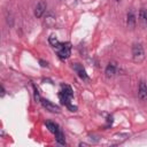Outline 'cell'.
I'll return each mask as SVG.
<instances>
[{
    "label": "cell",
    "mask_w": 147,
    "mask_h": 147,
    "mask_svg": "<svg viewBox=\"0 0 147 147\" xmlns=\"http://www.w3.org/2000/svg\"><path fill=\"white\" fill-rule=\"evenodd\" d=\"M40 63H41V65H42V67H47V62H44V61H41V60H40Z\"/></svg>",
    "instance_id": "cell-15"
},
{
    "label": "cell",
    "mask_w": 147,
    "mask_h": 147,
    "mask_svg": "<svg viewBox=\"0 0 147 147\" xmlns=\"http://www.w3.org/2000/svg\"><path fill=\"white\" fill-rule=\"evenodd\" d=\"M60 92H62L63 94H65V95H68V96H70V98H72V96H74L72 88H71L69 85L62 84V85H61V91H60Z\"/></svg>",
    "instance_id": "cell-10"
},
{
    "label": "cell",
    "mask_w": 147,
    "mask_h": 147,
    "mask_svg": "<svg viewBox=\"0 0 147 147\" xmlns=\"http://www.w3.org/2000/svg\"><path fill=\"white\" fill-rule=\"evenodd\" d=\"M77 1H79V0H77Z\"/></svg>",
    "instance_id": "cell-17"
},
{
    "label": "cell",
    "mask_w": 147,
    "mask_h": 147,
    "mask_svg": "<svg viewBox=\"0 0 147 147\" xmlns=\"http://www.w3.org/2000/svg\"><path fill=\"white\" fill-rule=\"evenodd\" d=\"M48 41H49V44H51L53 47H55L56 45H59V40H57V38H56L55 36H51V37L48 38Z\"/></svg>",
    "instance_id": "cell-13"
},
{
    "label": "cell",
    "mask_w": 147,
    "mask_h": 147,
    "mask_svg": "<svg viewBox=\"0 0 147 147\" xmlns=\"http://www.w3.org/2000/svg\"><path fill=\"white\" fill-rule=\"evenodd\" d=\"M105 74H106V76H107L108 78L114 77V76H115V74H116V64H115L114 62L108 63V65H107V68H106Z\"/></svg>",
    "instance_id": "cell-9"
},
{
    "label": "cell",
    "mask_w": 147,
    "mask_h": 147,
    "mask_svg": "<svg viewBox=\"0 0 147 147\" xmlns=\"http://www.w3.org/2000/svg\"><path fill=\"white\" fill-rule=\"evenodd\" d=\"M46 126H47V129H48L52 133H54V134L60 130V126H59L56 123H53V122H46Z\"/></svg>",
    "instance_id": "cell-11"
},
{
    "label": "cell",
    "mask_w": 147,
    "mask_h": 147,
    "mask_svg": "<svg viewBox=\"0 0 147 147\" xmlns=\"http://www.w3.org/2000/svg\"><path fill=\"white\" fill-rule=\"evenodd\" d=\"M132 59L136 63H141L145 60L144 47L140 42H134L132 45Z\"/></svg>",
    "instance_id": "cell-1"
},
{
    "label": "cell",
    "mask_w": 147,
    "mask_h": 147,
    "mask_svg": "<svg viewBox=\"0 0 147 147\" xmlns=\"http://www.w3.org/2000/svg\"><path fill=\"white\" fill-rule=\"evenodd\" d=\"M126 25L130 30H133L134 26H136V16H134V13H133L132 9L126 15Z\"/></svg>",
    "instance_id": "cell-8"
},
{
    "label": "cell",
    "mask_w": 147,
    "mask_h": 147,
    "mask_svg": "<svg viewBox=\"0 0 147 147\" xmlns=\"http://www.w3.org/2000/svg\"><path fill=\"white\" fill-rule=\"evenodd\" d=\"M72 68L76 71V74L79 76V78H82L83 80H88V76H87L86 70L83 67V64H80V63H74L72 64Z\"/></svg>",
    "instance_id": "cell-4"
},
{
    "label": "cell",
    "mask_w": 147,
    "mask_h": 147,
    "mask_svg": "<svg viewBox=\"0 0 147 147\" xmlns=\"http://www.w3.org/2000/svg\"><path fill=\"white\" fill-rule=\"evenodd\" d=\"M115 1H117V2H119V1H121V0H115Z\"/></svg>",
    "instance_id": "cell-16"
},
{
    "label": "cell",
    "mask_w": 147,
    "mask_h": 147,
    "mask_svg": "<svg viewBox=\"0 0 147 147\" xmlns=\"http://www.w3.org/2000/svg\"><path fill=\"white\" fill-rule=\"evenodd\" d=\"M138 22H139V25H140L142 29H146V28H147V10H146L145 8H141V9L139 10Z\"/></svg>",
    "instance_id": "cell-6"
},
{
    "label": "cell",
    "mask_w": 147,
    "mask_h": 147,
    "mask_svg": "<svg viewBox=\"0 0 147 147\" xmlns=\"http://www.w3.org/2000/svg\"><path fill=\"white\" fill-rule=\"evenodd\" d=\"M41 105H42V107L46 109V110H48V111H51V113H55V114H59L60 113V107L59 106H56L55 103H53V102H51L49 100H45V99H41Z\"/></svg>",
    "instance_id": "cell-3"
},
{
    "label": "cell",
    "mask_w": 147,
    "mask_h": 147,
    "mask_svg": "<svg viewBox=\"0 0 147 147\" xmlns=\"http://www.w3.org/2000/svg\"><path fill=\"white\" fill-rule=\"evenodd\" d=\"M55 48H56L57 55L61 60H65L70 56V53H71V44L70 42H64V44L59 42V45H56Z\"/></svg>",
    "instance_id": "cell-2"
},
{
    "label": "cell",
    "mask_w": 147,
    "mask_h": 147,
    "mask_svg": "<svg viewBox=\"0 0 147 147\" xmlns=\"http://www.w3.org/2000/svg\"><path fill=\"white\" fill-rule=\"evenodd\" d=\"M5 93H6V92H5V87H3V86H1V96H3V95H5Z\"/></svg>",
    "instance_id": "cell-14"
},
{
    "label": "cell",
    "mask_w": 147,
    "mask_h": 147,
    "mask_svg": "<svg viewBox=\"0 0 147 147\" xmlns=\"http://www.w3.org/2000/svg\"><path fill=\"white\" fill-rule=\"evenodd\" d=\"M46 7H47L46 2H45L44 0H40V1H39V2L37 3L36 8H34V16H36L37 18L41 17V16L44 15L45 10H46Z\"/></svg>",
    "instance_id": "cell-5"
},
{
    "label": "cell",
    "mask_w": 147,
    "mask_h": 147,
    "mask_svg": "<svg viewBox=\"0 0 147 147\" xmlns=\"http://www.w3.org/2000/svg\"><path fill=\"white\" fill-rule=\"evenodd\" d=\"M138 96H139V99H141V100H145V99L147 98V84H146L144 80H141V82L139 83Z\"/></svg>",
    "instance_id": "cell-7"
},
{
    "label": "cell",
    "mask_w": 147,
    "mask_h": 147,
    "mask_svg": "<svg viewBox=\"0 0 147 147\" xmlns=\"http://www.w3.org/2000/svg\"><path fill=\"white\" fill-rule=\"evenodd\" d=\"M55 139H56V141H57L60 145H65L64 134H63V132H62V130H61V129L55 133Z\"/></svg>",
    "instance_id": "cell-12"
}]
</instances>
